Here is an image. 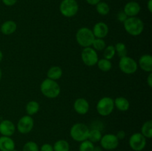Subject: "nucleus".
Listing matches in <instances>:
<instances>
[{
	"mask_svg": "<svg viewBox=\"0 0 152 151\" xmlns=\"http://www.w3.org/2000/svg\"><path fill=\"white\" fill-rule=\"evenodd\" d=\"M1 75H2V73H1V69H0V80H1Z\"/></svg>",
	"mask_w": 152,
	"mask_h": 151,
	"instance_id": "41",
	"label": "nucleus"
},
{
	"mask_svg": "<svg viewBox=\"0 0 152 151\" xmlns=\"http://www.w3.org/2000/svg\"><path fill=\"white\" fill-rule=\"evenodd\" d=\"M15 149V142L9 136L0 137V151H12Z\"/></svg>",
	"mask_w": 152,
	"mask_h": 151,
	"instance_id": "17",
	"label": "nucleus"
},
{
	"mask_svg": "<svg viewBox=\"0 0 152 151\" xmlns=\"http://www.w3.org/2000/svg\"><path fill=\"white\" fill-rule=\"evenodd\" d=\"M103 52V56L105 59H108V60H111L114 57L116 54V50L115 47L113 45H108L107 47H105Z\"/></svg>",
	"mask_w": 152,
	"mask_h": 151,
	"instance_id": "28",
	"label": "nucleus"
},
{
	"mask_svg": "<svg viewBox=\"0 0 152 151\" xmlns=\"http://www.w3.org/2000/svg\"><path fill=\"white\" fill-rule=\"evenodd\" d=\"M94 151H102V148L100 147H94Z\"/></svg>",
	"mask_w": 152,
	"mask_h": 151,
	"instance_id": "39",
	"label": "nucleus"
},
{
	"mask_svg": "<svg viewBox=\"0 0 152 151\" xmlns=\"http://www.w3.org/2000/svg\"><path fill=\"white\" fill-rule=\"evenodd\" d=\"M94 49L95 50H103L105 47H106L105 45V42L103 40V38H95L94 40L93 43H92Z\"/></svg>",
	"mask_w": 152,
	"mask_h": 151,
	"instance_id": "30",
	"label": "nucleus"
},
{
	"mask_svg": "<svg viewBox=\"0 0 152 151\" xmlns=\"http://www.w3.org/2000/svg\"><path fill=\"white\" fill-rule=\"evenodd\" d=\"M86 1L91 5H96L100 1V0H86Z\"/></svg>",
	"mask_w": 152,
	"mask_h": 151,
	"instance_id": "37",
	"label": "nucleus"
},
{
	"mask_svg": "<svg viewBox=\"0 0 152 151\" xmlns=\"http://www.w3.org/2000/svg\"><path fill=\"white\" fill-rule=\"evenodd\" d=\"M34 121L31 115H24L17 123V130L22 134H27L30 133L34 128Z\"/></svg>",
	"mask_w": 152,
	"mask_h": 151,
	"instance_id": "11",
	"label": "nucleus"
},
{
	"mask_svg": "<svg viewBox=\"0 0 152 151\" xmlns=\"http://www.w3.org/2000/svg\"><path fill=\"white\" fill-rule=\"evenodd\" d=\"M96 65H97L99 69L100 70L103 71V72H108V71H109L111 69V68H112V65H111V61L108 60V59H105V58L99 59L97 63H96Z\"/></svg>",
	"mask_w": 152,
	"mask_h": 151,
	"instance_id": "25",
	"label": "nucleus"
},
{
	"mask_svg": "<svg viewBox=\"0 0 152 151\" xmlns=\"http://www.w3.org/2000/svg\"><path fill=\"white\" fill-rule=\"evenodd\" d=\"M141 134L147 139H151L152 137V121H146L142 126Z\"/></svg>",
	"mask_w": 152,
	"mask_h": 151,
	"instance_id": "22",
	"label": "nucleus"
},
{
	"mask_svg": "<svg viewBox=\"0 0 152 151\" xmlns=\"http://www.w3.org/2000/svg\"><path fill=\"white\" fill-rule=\"evenodd\" d=\"M116 136H117L119 140H121V139H123L126 137V133H125L124 130H120V131L117 132Z\"/></svg>",
	"mask_w": 152,
	"mask_h": 151,
	"instance_id": "35",
	"label": "nucleus"
},
{
	"mask_svg": "<svg viewBox=\"0 0 152 151\" xmlns=\"http://www.w3.org/2000/svg\"><path fill=\"white\" fill-rule=\"evenodd\" d=\"M114 107H116L119 110L123 111V112L127 111L130 107V103H129V100L126 98L122 97V96L115 99V100H114Z\"/></svg>",
	"mask_w": 152,
	"mask_h": 151,
	"instance_id": "19",
	"label": "nucleus"
},
{
	"mask_svg": "<svg viewBox=\"0 0 152 151\" xmlns=\"http://www.w3.org/2000/svg\"><path fill=\"white\" fill-rule=\"evenodd\" d=\"M115 47V50L117 53V55L120 58L124 57V56H127V47H126V44L123 42H118L115 44L114 46Z\"/></svg>",
	"mask_w": 152,
	"mask_h": 151,
	"instance_id": "27",
	"label": "nucleus"
},
{
	"mask_svg": "<svg viewBox=\"0 0 152 151\" xmlns=\"http://www.w3.org/2000/svg\"><path fill=\"white\" fill-rule=\"evenodd\" d=\"M74 109L77 113L85 115L88 112L89 103L84 98H78L74 103Z\"/></svg>",
	"mask_w": 152,
	"mask_h": 151,
	"instance_id": "13",
	"label": "nucleus"
},
{
	"mask_svg": "<svg viewBox=\"0 0 152 151\" xmlns=\"http://www.w3.org/2000/svg\"><path fill=\"white\" fill-rule=\"evenodd\" d=\"M2 59H3V53H2V52H1V50H0V62H1Z\"/></svg>",
	"mask_w": 152,
	"mask_h": 151,
	"instance_id": "40",
	"label": "nucleus"
},
{
	"mask_svg": "<svg viewBox=\"0 0 152 151\" xmlns=\"http://www.w3.org/2000/svg\"><path fill=\"white\" fill-rule=\"evenodd\" d=\"M147 84H148V87H152V73H150L149 75H148V78H147Z\"/></svg>",
	"mask_w": 152,
	"mask_h": 151,
	"instance_id": "36",
	"label": "nucleus"
},
{
	"mask_svg": "<svg viewBox=\"0 0 152 151\" xmlns=\"http://www.w3.org/2000/svg\"><path fill=\"white\" fill-rule=\"evenodd\" d=\"M114 100L108 96H105L100 99L96 104V110L102 116H107L110 115L114 110Z\"/></svg>",
	"mask_w": 152,
	"mask_h": 151,
	"instance_id": "6",
	"label": "nucleus"
},
{
	"mask_svg": "<svg viewBox=\"0 0 152 151\" xmlns=\"http://www.w3.org/2000/svg\"><path fill=\"white\" fill-rule=\"evenodd\" d=\"M148 10L150 13L152 12V0H148Z\"/></svg>",
	"mask_w": 152,
	"mask_h": 151,
	"instance_id": "38",
	"label": "nucleus"
},
{
	"mask_svg": "<svg viewBox=\"0 0 152 151\" xmlns=\"http://www.w3.org/2000/svg\"><path fill=\"white\" fill-rule=\"evenodd\" d=\"M119 139L116 135L112 133H108L102 136L100 141V145L103 149L106 150H115L119 145Z\"/></svg>",
	"mask_w": 152,
	"mask_h": 151,
	"instance_id": "10",
	"label": "nucleus"
},
{
	"mask_svg": "<svg viewBox=\"0 0 152 151\" xmlns=\"http://www.w3.org/2000/svg\"><path fill=\"white\" fill-rule=\"evenodd\" d=\"M92 32H93L95 38H103L108 35V27L105 22H97V23L95 24V25L94 26Z\"/></svg>",
	"mask_w": 152,
	"mask_h": 151,
	"instance_id": "14",
	"label": "nucleus"
},
{
	"mask_svg": "<svg viewBox=\"0 0 152 151\" xmlns=\"http://www.w3.org/2000/svg\"><path fill=\"white\" fill-rule=\"evenodd\" d=\"M129 146L134 151H142L146 146V138L140 133H135L129 139Z\"/></svg>",
	"mask_w": 152,
	"mask_h": 151,
	"instance_id": "9",
	"label": "nucleus"
},
{
	"mask_svg": "<svg viewBox=\"0 0 152 151\" xmlns=\"http://www.w3.org/2000/svg\"><path fill=\"white\" fill-rule=\"evenodd\" d=\"M40 90L45 97L49 99L56 98L60 93V87L54 80L46 78L43 80L40 85Z\"/></svg>",
	"mask_w": 152,
	"mask_h": 151,
	"instance_id": "1",
	"label": "nucleus"
},
{
	"mask_svg": "<svg viewBox=\"0 0 152 151\" xmlns=\"http://www.w3.org/2000/svg\"><path fill=\"white\" fill-rule=\"evenodd\" d=\"M25 110L28 115H35L39 110V104L36 101H31L26 105Z\"/></svg>",
	"mask_w": 152,
	"mask_h": 151,
	"instance_id": "21",
	"label": "nucleus"
},
{
	"mask_svg": "<svg viewBox=\"0 0 152 151\" xmlns=\"http://www.w3.org/2000/svg\"><path fill=\"white\" fill-rule=\"evenodd\" d=\"M81 58L83 63L88 67L96 65L99 58L96 50L92 47H84L81 53Z\"/></svg>",
	"mask_w": 152,
	"mask_h": 151,
	"instance_id": "8",
	"label": "nucleus"
},
{
	"mask_svg": "<svg viewBox=\"0 0 152 151\" xmlns=\"http://www.w3.org/2000/svg\"><path fill=\"white\" fill-rule=\"evenodd\" d=\"M16 130L14 124L10 120H3L0 122V133L4 136H13Z\"/></svg>",
	"mask_w": 152,
	"mask_h": 151,
	"instance_id": "12",
	"label": "nucleus"
},
{
	"mask_svg": "<svg viewBox=\"0 0 152 151\" xmlns=\"http://www.w3.org/2000/svg\"><path fill=\"white\" fill-rule=\"evenodd\" d=\"M12 151H19V150H17L14 149V150H12Z\"/></svg>",
	"mask_w": 152,
	"mask_h": 151,
	"instance_id": "42",
	"label": "nucleus"
},
{
	"mask_svg": "<svg viewBox=\"0 0 152 151\" xmlns=\"http://www.w3.org/2000/svg\"><path fill=\"white\" fill-rule=\"evenodd\" d=\"M16 28H17V25H16V22L14 21L8 20L4 22L1 25L0 30L4 35L8 36L10 34H13L16 31Z\"/></svg>",
	"mask_w": 152,
	"mask_h": 151,
	"instance_id": "18",
	"label": "nucleus"
},
{
	"mask_svg": "<svg viewBox=\"0 0 152 151\" xmlns=\"http://www.w3.org/2000/svg\"><path fill=\"white\" fill-rule=\"evenodd\" d=\"M6 6H13L16 3L17 0H1Z\"/></svg>",
	"mask_w": 152,
	"mask_h": 151,
	"instance_id": "34",
	"label": "nucleus"
},
{
	"mask_svg": "<svg viewBox=\"0 0 152 151\" xmlns=\"http://www.w3.org/2000/svg\"><path fill=\"white\" fill-rule=\"evenodd\" d=\"M139 66L145 72L151 73L152 71V56L149 54H145L139 59Z\"/></svg>",
	"mask_w": 152,
	"mask_h": 151,
	"instance_id": "16",
	"label": "nucleus"
},
{
	"mask_svg": "<svg viewBox=\"0 0 152 151\" xmlns=\"http://www.w3.org/2000/svg\"><path fill=\"white\" fill-rule=\"evenodd\" d=\"M53 147V151H69L70 145L66 140L60 139L55 142Z\"/></svg>",
	"mask_w": 152,
	"mask_h": 151,
	"instance_id": "24",
	"label": "nucleus"
},
{
	"mask_svg": "<svg viewBox=\"0 0 152 151\" xmlns=\"http://www.w3.org/2000/svg\"><path fill=\"white\" fill-rule=\"evenodd\" d=\"M102 136V133L99 129H92V130H89L88 140L91 142L92 143H96L100 141Z\"/></svg>",
	"mask_w": 152,
	"mask_h": 151,
	"instance_id": "23",
	"label": "nucleus"
},
{
	"mask_svg": "<svg viewBox=\"0 0 152 151\" xmlns=\"http://www.w3.org/2000/svg\"><path fill=\"white\" fill-rule=\"evenodd\" d=\"M79 10L78 3L76 0H62L59 6L60 13L68 18L73 17Z\"/></svg>",
	"mask_w": 152,
	"mask_h": 151,
	"instance_id": "5",
	"label": "nucleus"
},
{
	"mask_svg": "<svg viewBox=\"0 0 152 151\" xmlns=\"http://www.w3.org/2000/svg\"><path fill=\"white\" fill-rule=\"evenodd\" d=\"M89 129L85 124L77 123L71 127L70 130V135L74 141L77 142H82L87 140L88 136Z\"/></svg>",
	"mask_w": 152,
	"mask_h": 151,
	"instance_id": "4",
	"label": "nucleus"
},
{
	"mask_svg": "<svg viewBox=\"0 0 152 151\" xmlns=\"http://www.w3.org/2000/svg\"><path fill=\"white\" fill-rule=\"evenodd\" d=\"M96 9L97 13L99 14L102 15V16H105V15L108 14L110 11L109 5L106 2H104V1H99L98 4H96Z\"/></svg>",
	"mask_w": 152,
	"mask_h": 151,
	"instance_id": "26",
	"label": "nucleus"
},
{
	"mask_svg": "<svg viewBox=\"0 0 152 151\" xmlns=\"http://www.w3.org/2000/svg\"><path fill=\"white\" fill-rule=\"evenodd\" d=\"M140 5L137 1H129L125 5L123 11L126 13L129 17H133L136 16L138 13L140 12Z\"/></svg>",
	"mask_w": 152,
	"mask_h": 151,
	"instance_id": "15",
	"label": "nucleus"
},
{
	"mask_svg": "<svg viewBox=\"0 0 152 151\" xmlns=\"http://www.w3.org/2000/svg\"><path fill=\"white\" fill-rule=\"evenodd\" d=\"M22 151H39V148L35 142L29 141L24 144Z\"/></svg>",
	"mask_w": 152,
	"mask_h": 151,
	"instance_id": "31",
	"label": "nucleus"
},
{
	"mask_svg": "<svg viewBox=\"0 0 152 151\" xmlns=\"http://www.w3.org/2000/svg\"><path fill=\"white\" fill-rule=\"evenodd\" d=\"M39 151H53V147L50 144L45 143L42 145Z\"/></svg>",
	"mask_w": 152,
	"mask_h": 151,
	"instance_id": "33",
	"label": "nucleus"
},
{
	"mask_svg": "<svg viewBox=\"0 0 152 151\" xmlns=\"http://www.w3.org/2000/svg\"><path fill=\"white\" fill-rule=\"evenodd\" d=\"M120 70L126 74H133L137 70L138 65L134 59L126 56L120 58L119 62Z\"/></svg>",
	"mask_w": 152,
	"mask_h": 151,
	"instance_id": "7",
	"label": "nucleus"
},
{
	"mask_svg": "<svg viewBox=\"0 0 152 151\" xmlns=\"http://www.w3.org/2000/svg\"><path fill=\"white\" fill-rule=\"evenodd\" d=\"M95 36L91 30L88 28H81L78 30L76 34L77 43L81 47H88L92 45Z\"/></svg>",
	"mask_w": 152,
	"mask_h": 151,
	"instance_id": "3",
	"label": "nucleus"
},
{
	"mask_svg": "<svg viewBox=\"0 0 152 151\" xmlns=\"http://www.w3.org/2000/svg\"><path fill=\"white\" fill-rule=\"evenodd\" d=\"M62 76V70L60 67L53 66L48 70L47 76L48 78H50L52 80L59 79Z\"/></svg>",
	"mask_w": 152,
	"mask_h": 151,
	"instance_id": "20",
	"label": "nucleus"
},
{
	"mask_svg": "<svg viewBox=\"0 0 152 151\" xmlns=\"http://www.w3.org/2000/svg\"><path fill=\"white\" fill-rule=\"evenodd\" d=\"M128 17H129V16L126 14V13H125L123 10H121V11H120L118 13H117V19H118L119 22H123V23L128 19Z\"/></svg>",
	"mask_w": 152,
	"mask_h": 151,
	"instance_id": "32",
	"label": "nucleus"
},
{
	"mask_svg": "<svg viewBox=\"0 0 152 151\" xmlns=\"http://www.w3.org/2000/svg\"><path fill=\"white\" fill-rule=\"evenodd\" d=\"M123 25L126 32L133 36L140 35L144 30L143 22L136 16L128 17V19L123 22Z\"/></svg>",
	"mask_w": 152,
	"mask_h": 151,
	"instance_id": "2",
	"label": "nucleus"
},
{
	"mask_svg": "<svg viewBox=\"0 0 152 151\" xmlns=\"http://www.w3.org/2000/svg\"><path fill=\"white\" fill-rule=\"evenodd\" d=\"M94 143H92L91 142L87 139V140L80 142L79 151H94Z\"/></svg>",
	"mask_w": 152,
	"mask_h": 151,
	"instance_id": "29",
	"label": "nucleus"
}]
</instances>
